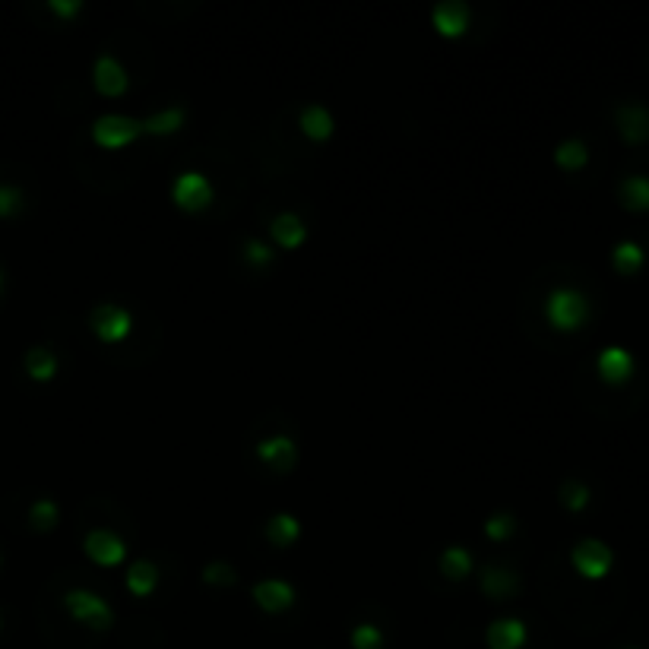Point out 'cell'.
I'll list each match as a JSON object with an SVG mask.
<instances>
[{"label":"cell","mask_w":649,"mask_h":649,"mask_svg":"<svg viewBox=\"0 0 649 649\" xmlns=\"http://www.w3.org/2000/svg\"><path fill=\"white\" fill-rule=\"evenodd\" d=\"M431 20L444 36H462L469 26V7L462 0H440V4H434Z\"/></svg>","instance_id":"8fae6325"},{"label":"cell","mask_w":649,"mask_h":649,"mask_svg":"<svg viewBox=\"0 0 649 649\" xmlns=\"http://www.w3.org/2000/svg\"><path fill=\"white\" fill-rule=\"evenodd\" d=\"M92 80L101 95H121L127 89V70H124V64L117 58L101 54L92 67Z\"/></svg>","instance_id":"30bf717a"},{"label":"cell","mask_w":649,"mask_h":649,"mask_svg":"<svg viewBox=\"0 0 649 649\" xmlns=\"http://www.w3.org/2000/svg\"><path fill=\"white\" fill-rule=\"evenodd\" d=\"M621 203L634 212L649 210V178L646 174H630L621 180Z\"/></svg>","instance_id":"2e32d148"},{"label":"cell","mask_w":649,"mask_h":649,"mask_svg":"<svg viewBox=\"0 0 649 649\" xmlns=\"http://www.w3.org/2000/svg\"><path fill=\"white\" fill-rule=\"evenodd\" d=\"M586 159H589V149H586V143L577 137L564 140V143L555 149V162L561 168H580V165H586Z\"/></svg>","instance_id":"cb8c5ba5"},{"label":"cell","mask_w":649,"mask_h":649,"mask_svg":"<svg viewBox=\"0 0 649 649\" xmlns=\"http://www.w3.org/2000/svg\"><path fill=\"white\" fill-rule=\"evenodd\" d=\"M29 519H32V526L36 529H51L54 523H58V504L54 501H36L32 504V510H29Z\"/></svg>","instance_id":"83f0119b"},{"label":"cell","mask_w":649,"mask_h":649,"mask_svg":"<svg viewBox=\"0 0 649 649\" xmlns=\"http://www.w3.org/2000/svg\"><path fill=\"white\" fill-rule=\"evenodd\" d=\"M253 599L263 612H285V608L295 602V589H292L289 580H279V577H269V580H260L253 586Z\"/></svg>","instance_id":"ba28073f"},{"label":"cell","mask_w":649,"mask_h":649,"mask_svg":"<svg viewBox=\"0 0 649 649\" xmlns=\"http://www.w3.org/2000/svg\"><path fill=\"white\" fill-rule=\"evenodd\" d=\"M628 649H637V646H628Z\"/></svg>","instance_id":"836d02e7"},{"label":"cell","mask_w":649,"mask_h":649,"mask_svg":"<svg viewBox=\"0 0 649 649\" xmlns=\"http://www.w3.org/2000/svg\"><path fill=\"white\" fill-rule=\"evenodd\" d=\"M381 643H383V634L377 624H358V628L352 630L355 649H381Z\"/></svg>","instance_id":"f1b7e54d"},{"label":"cell","mask_w":649,"mask_h":649,"mask_svg":"<svg viewBox=\"0 0 649 649\" xmlns=\"http://www.w3.org/2000/svg\"><path fill=\"white\" fill-rule=\"evenodd\" d=\"M545 314H549V320L557 330H577V326H583L589 320V298L583 292L561 285V289H555L549 295Z\"/></svg>","instance_id":"6da1fadb"},{"label":"cell","mask_w":649,"mask_h":649,"mask_svg":"<svg viewBox=\"0 0 649 649\" xmlns=\"http://www.w3.org/2000/svg\"><path fill=\"white\" fill-rule=\"evenodd\" d=\"M184 124V108H165L159 115H149L143 121L146 133H174Z\"/></svg>","instance_id":"d4e9b609"},{"label":"cell","mask_w":649,"mask_h":649,"mask_svg":"<svg viewBox=\"0 0 649 649\" xmlns=\"http://www.w3.org/2000/svg\"><path fill=\"white\" fill-rule=\"evenodd\" d=\"M570 561H573V567H577L583 577L599 580V577H605L608 570H612L614 555H612V549H608L605 541L583 539V541H577V545H573V551H570Z\"/></svg>","instance_id":"277c9868"},{"label":"cell","mask_w":649,"mask_h":649,"mask_svg":"<svg viewBox=\"0 0 649 649\" xmlns=\"http://www.w3.org/2000/svg\"><path fill=\"white\" fill-rule=\"evenodd\" d=\"M643 260H646V253H643V247L637 244V241H621V244H614V251H612L614 269L624 276L637 273V269L643 267Z\"/></svg>","instance_id":"ffe728a7"},{"label":"cell","mask_w":649,"mask_h":649,"mask_svg":"<svg viewBox=\"0 0 649 649\" xmlns=\"http://www.w3.org/2000/svg\"><path fill=\"white\" fill-rule=\"evenodd\" d=\"M618 130L628 143H643V140H649V108L646 105H621Z\"/></svg>","instance_id":"7c38bea8"},{"label":"cell","mask_w":649,"mask_h":649,"mask_svg":"<svg viewBox=\"0 0 649 649\" xmlns=\"http://www.w3.org/2000/svg\"><path fill=\"white\" fill-rule=\"evenodd\" d=\"M203 577H206V583H212V586H231L235 583V570H231L225 561H212V564H206Z\"/></svg>","instance_id":"f546056e"},{"label":"cell","mask_w":649,"mask_h":649,"mask_svg":"<svg viewBox=\"0 0 649 649\" xmlns=\"http://www.w3.org/2000/svg\"><path fill=\"white\" fill-rule=\"evenodd\" d=\"M513 526H517V519H513L507 510H498V513H491V517H488V523H485V533H488V539L501 541V539H510Z\"/></svg>","instance_id":"4316f807"},{"label":"cell","mask_w":649,"mask_h":649,"mask_svg":"<svg viewBox=\"0 0 649 649\" xmlns=\"http://www.w3.org/2000/svg\"><path fill=\"white\" fill-rule=\"evenodd\" d=\"M298 533H301V523H298L292 513H276V517H269L267 535L276 541V545H289V541L298 539Z\"/></svg>","instance_id":"603a6c76"},{"label":"cell","mask_w":649,"mask_h":649,"mask_svg":"<svg viewBox=\"0 0 649 649\" xmlns=\"http://www.w3.org/2000/svg\"><path fill=\"white\" fill-rule=\"evenodd\" d=\"M83 545H86V555L92 557L95 564H101V567H115V564H121L124 557H127V545H124L121 535H115L111 529H92Z\"/></svg>","instance_id":"52a82bcc"},{"label":"cell","mask_w":649,"mask_h":649,"mask_svg":"<svg viewBox=\"0 0 649 649\" xmlns=\"http://www.w3.org/2000/svg\"><path fill=\"white\" fill-rule=\"evenodd\" d=\"M526 640V624L517 618H498L488 628V646L491 649H519Z\"/></svg>","instance_id":"5bb4252c"},{"label":"cell","mask_w":649,"mask_h":649,"mask_svg":"<svg viewBox=\"0 0 649 649\" xmlns=\"http://www.w3.org/2000/svg\"><path fill=\"white\" fill-rule=\"evenodd\" d=\"M244 257H247V263H253V267H267L269 260H273V251H269L263 241L247 238L244 241Z\"/></svg>","instance_id":"4dcf8cb0"},{"label":"cell","mask_w":649,"mask_h":649,"mask_svg":"<svg viewBox=\"0 0 649 649\" xmlns=\"http://www.w3.org/2000/svg\"><path fill=\"white\" fill-rule=\"evenodd\" d=\"M440 570H444L447 577L462 580L472 570V555L462 549V545H450V549H444V555H440Z\"/></svg>","instance_id":"7402d4cb"},{"label":"cell","mask_w":649,"mask_h":649,"mask_svg":"<svg viewBox=\"0 0 649 649\" xmlns=\"http://www.w3.org/2000/svg\"><path fill=\"white\" fill-rule=\"evenodd\" d=\"M89 324H92V330H95V336H99V340L117 342V340H124V336L130 333L133 317H130V310L121 308V304L105 301V304H99L92 314H89Z\"/></svg>","instance_id":"8992f818"},{"label":"cell","mask_w":649,"mask_h":649,"mask_svg":"<svg viewBox=\"0 0 649 649\" xmlns=\"http://www.w3.org/2000/svg\"><path fill=\"white\" fill-rule=\"evenodd\" d=\"M26 371H29L36 381H51L54 371H58V355L51 352L48 346H36L26 355Z\"/></svg>","instance_id":"44dd1931"},{"label":"cell","mask_w":649,"mask_h":649,"mask_svg":"<svg viewBox=\"0 0 649 649\" xmlns=\"http://www.w3.org/2000/svg\"><path fill=\"white\" fill-rule=\"evenodd\" d=\"M172 200L180 210H203L212 200V184L203 172H180L172 184Z\"/></svg>","instance_id":"3957f363"},{"label":"cell","mask_w":649,"mask_h":649,"mask_svg":"<svg viewBox=\"0 0 649 649\" xmlns=\"http://www.w3.org/2000/svg\"><path fill=\"white\" fill-rule=\"evenodd\" d=\"M0 282H4V279H0Z\"/></svg>","instance_id":"e575fe53"},{"label":"cell","mask_w":649,"mask_h":649,"mask_svg":"<svg viewBox=\"0 0 649 649\" xmlns=\"http://www.w3.org/2000/svg\"><path fill=\"white\" fill-rule=\"evenodd\" d=\"M333 115L324 108V105H308V108L301 111V130L308 133V137L314 140H326L333 133Z\"/></svg>","instance_id":"d6986e66"},{"label":"cell","mask_w":649,"mask_h":649,"mask_svg":"<svg viewBox=\"0 0 649 649\" xmlns=\"http://www.w3.org/2000/svg\"><path fill=\"white\" fill-rule=\"evenodd\" d=\"M561 501L567 510L580 513L586 504H589V488H586L583 482H577V478H570V482H564V488H561Z\"/></svg>","instance_id":"484cf974"},{"label":"cell","mask_w":649,"mask_h":649,"mask_svg":"<svg viewBox=\"0 0 649 649\" xmlns=\"http://www.w3.org/2000/svg\"><path fill=\"white\" fill-rule=\"evenodd\" d=\"M269 231H273V238L279 241L282 247H298L304 241V235H308L304 219L295 216V212H279V216L273 219V225H269Z\"/></svg>","instance_id":"9a60e30c"},{"label":"cell","mask_w":649,"mask_h":649,"mask_svg":"<svg viewBox=\"0 0 649 649\" xmlns=\"http://www.w3.org/2000/svg\"><path fill=\"white\" fill-rule=\"evenodd\" d=\"M257 456L263 462H269L273 469H289L295 462V440L285 437V434H273V437L257 444Z\"/></svg>","instance_id":"4fadbf2b"},{"label":"cell","mask_w":649,"mask_h":649,"mask_svg":"<svg viewBox=\"0 0 649 649\" xmlns=\"http://www.w3.org/2000/svg\"><path fill=\"white\" fill-rule=\"evenodd\" d=\"M159 583V570L152 561H133L127 567V586L130 592H137V596H149Z\"/></svg>","instance_id":"ac0fdd59"},{"label":"cell","mask_w":649,"mask_h":649,"mask_svg":"<svg viewBox=\"0 0 649 649\" xmlns=\"http://www.w3.org/2000/svg\"><path fill=\"white\" fill-rule=\"evenodd\" d=\"M482 589L488 596H513L519 589V580L507 567H485L482 570Z\"/></svg>","instance_id":"e0dca14e"},{"label":"cell","mask_w":649,"mask_h":649,"mask_svg":"<svg viewBox=\"0 0 649 649\" xmlns=\"http://www.w3.org/2000/svg\"><path fill=\"white\" fill-rule=\"evenodd\" d=\"M20 203H22V194L16 188H0V216H10V212H16L20 210Z\"/></svg>","instance_id":"1f68e13d"},{"label":"cell","mask_w":649,"mask_h":649,"mask_svg":"<svg viewBox=\"0 0 649 649\" xmlns=\"http://www.w3.org/2000/svg\"><path fill=\"white\" fill-rule=\"evenodd\" d=\"M602 381L605 383H624L630 374H634V355L621 346H608L599 352V361H596Z\"/></svg>","instance_id":"9c48e42d"},{"label":"cell","mask_w":649,"mask_h":649,"mask_svg":"<svg viewBox=\"0 0 649 649\" xmlns=\"http://www.w3.org/2000/svg\"><path fill=\"white\" fill-rule=\"evenodd\" d=\"M80 7H83V0H51V10H54V13H60V16L80 13Z\"/></svg>","instance_id":"d6a6232c"},{"label":"cell","mask_w":649,"mask_h":649,"mask_svg":"<svg viewBox=\"0 0 649 649\" xmlns=\"http://www.w3.org/2000/svg\"><path fill=\"white\" fill-rule=\"evenodd\" d=\"M137 133H143V121L127 117V115H101V117H95V124H92V140L101 146H108V149L130 143Z\"/></svg>","instance_id":"5b68a950"},{"label":"cell","mask_w":649,"mask_h":649,"mask_svg":"<svg viewBox=\"0 0 649 649\" xmlns=\"http://www.w3.org/2000/svg\"><path fill=\"white\" fill-rule=\"evenodd\" d=\"M64 605L70 608L73 618L83 621V624H89V628H95V630L111 628V621H115V612H111L108 602L89 589H70L64 596Z\"/></svg>","instance_id":"7a4b0ae2"}]
</instances>
